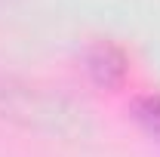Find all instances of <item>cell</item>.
Masks as SVG:
<instances>
[{
    "label": "cell",
    "instance_id": "obj_1",
    "mask_svg": "<svg viewBox=\"0 0 160 157\" xmlns=\"http://www.w3.org/2000/svg\"><path fill=\"white\" fill-rule=\"evenodd\" d=\"M0 120L49 139H77L89 129L74 99L19 74H0Z\"/></svg>",
    "mask_w": 160,
    "mask_h": 157
},
{
    "label": "cell",
    "instance_id": "obj_2",
    "mask_svg": "<svg viewBox=\"0 0 160 157\" xmlns=\"http://www.w3.org/2000/svg\"><path fill=\"white\" fill-rule=\"evenodd\" d=\"M80 65L86 77L92 80L99 89H120L129 77V56L126 49L108 37L89 40L80 53Z\"/></svg>",
    "mask_w": 160,
    "mask_h": 157
},
{
    "label": "cell",
    "instance_id": "obj_3",
    "mask_svg": "<svg viewBox=\"0 0 160 157\" xmlns=\"http://www.w3.org/2000/svg\"><path fill=\"white\" fill-rule=\"evenodd\" d=\"M132 111V120L139 123V129L151 142L160 145V93H142V96L132 99L129 105Z\"/></svg>",
    "mask_w": 160,
    "mask_h": 157
}]
</instances>
